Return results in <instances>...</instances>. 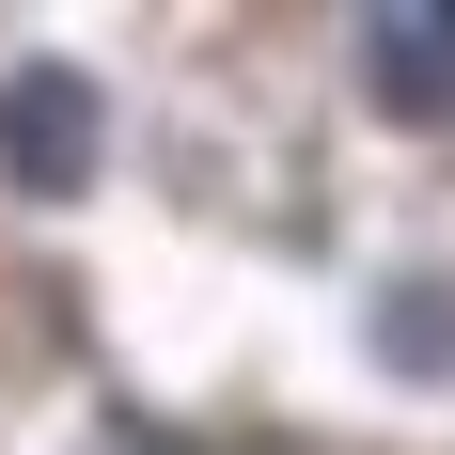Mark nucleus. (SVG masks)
I'll return each instance as SVG.
<instances>
[{"label":"nucleus","mask_w":455,"mask_h":455,"mask_svg":"<svg viewBox=\"0 0 455 455\" xmlns=\"http://www.w3.org/2000/svg\"><path fill=\"white\" fill-rule=\"evenodd\" d=\"M94 141H110V110H94L79 63H16V79H0V188L79 204V188H94Z\"/></svg>","instance_id":"nucleus-1"},{"label":"nucleus","mask_w":455,"mask_h":455,"mask_svg":"<svg viewBox=\"0 0 455 455\" xmlns=\"http://www.w3.org/2000/svg\"><path fill=\"white\" fill-rule=\"evenodd\" d=\"M362 94L393 126H440L455 110V0H377L362 16Z\"/></svg>","instance_id":"nucleus-2"}]
</instances>
